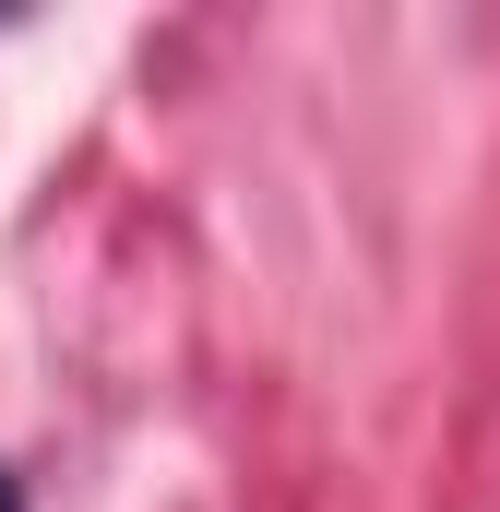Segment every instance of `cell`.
<instances>
[{"mask_svg": "<svg viewBox=\"0 0 500 512\" xmlns=\"http://www.w3.org/2000/svg\"><path fill=\"white\" fill-rule=\"evenodd\" d=\"M0 512H24V501H12V477H0Z\"/></svg>", "mask_w": 500, "mask_h": 512, "instance_id": "1", "label": "cell"}]
</instances>
